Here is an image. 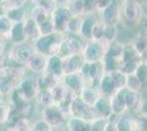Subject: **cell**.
Wrapping results in <instances>:
<instances>
[{
    "instance_id": "obj_51",
    "label": "cell",
    "mask_w": 147,
    "mask_h": 131,
    "mask_svg": "<svg viewBox=\"0 0 147 131\" xmlns=\"http://www.w3.org/2000/svg\"><path fill=\"white\" fill-rule=\"evenodd\" d=\"M6 12H7V5H6V2H5V3H1V5H0V18L5 17V15H6Z\"/></svg>"
},
{
    "instance_id": "obj_57",
    "label": "cell",
    "mask_w": 147,
    "mask_h": 131,
    "mask_svg": "<svg viewBox=\"0 0 147 131\" xmlns=\"http://www.w3.org/2000/svg\"><path fill=\"white\" fill-rule=\"evenodd\" d=\"M3 1H5V2H6V1H7V0H3Z\"/></svg>"
},
{
    "instance_id": "obj_17",
    "label": "cell",
    "mask_w": 147,
    "mask_h": 131,
    "mask_svg": "<svg viewBox=\"0 0 147 131\" xmlns=\"http://www.w3.org/2000/svg\"><path fill=\"white\" fill-rule=\"evenodd\" d=\"M97 88H98L101 96L108 97V98H110L111 96L117 91L110 73H107V72H104L103 74L100 76L98 84H97Z\"/></svg>"
},
{
    "instance_id": "obj_37",
    "label": "cell",
    "mask_w": 147,
    "mask_h": 131,
    "mask_svg": "<svg viewBox=\"0 0 147 131\" xmlns=\"http://www.w3.org/2000/svg\"><path fill=\"white\" fill-rule=\"evenodd\" d=\"M12 25L13 23L7 18L6 15L0 18V37L8 39V36H9V33L11 31Z\"/></svg>"
},
{
    "instance_id": "obj_12",
    "label": "cell",
    "mask_w": 147,
    "mask_h": 131,
    "mask_svg": "<svg viewBox=\"0 0 147 131\" xmlns=\"http://www.w3.org/2000/svg\"><path fill=\"white\" fill-rule=\"evenodd\" d=\"M51 18L56 33L66 34L68 22L71 19V14L69 13L67 8L65 6H57L54 9V11L51 13Z\"/></svg>"
},
{
    "instance_id": "obj_3",
    "label": "cell",
    "mask_w": 147,
    "mask_h": 131,
    "mask_svg": "<svg viewBox=\"0 0 147 131\" xmlns=\"http://www.w3.org/2000/svg\"><path fill=\"white\" fill-rule=\"evenodd\" d=\"M144 18L145 13L141 3L121 1V21H123L126 26H138L143 22Z\"/></svg>"
},
{
    "instance_id": "obj_33",
    "label": "cell",
    "mask_w": 147,
    "mask_h": 131,
    "mask_svg": "<svg viewBox=\"0 0 147 131\" xmlns=\"http://www.w3.org/2000/svg\"><path fill=\"white\" fill-rule=\"evenodd\" d=\"M23 116L21 115V112H18L17 109H14L12 107L10 106V109H9V114H8V117H7V120L6 122H5V127H6L7 131L9 130H12L13 128L17 126L19 121H20V119L22 118Z\"/></svg>"
},
{
    "instance_id": "obj_1",
    "label": "cell",
    "mask_w": 147,
    "mask_h": 131,
    "mask_svg": "<svg viewBox=\"0 0 147 131\" xmlns=\"http://www.w3.org/2000/svg\"><path fill=\"white\" fill-rule=\"evenodd\" d=\"M24 75V67H11L0 65V94L3 97H7L18 86V83Z\"/></svg>"
},
{
    "instance_id": "obj_53",
    "label": "cell",
    "mask_w": 147,
    "mask_h": 131,
    "mask_svg": "<svg viewBox=\"0 0 147 131\" xmlns=\"http://www.w3.org/2000/svg\"><path fill=\"white\" fill-rule=\"evenodd\" d=\"M121 1H126V2H137V3H141L144 0H121Z\"/></svg>"
},
{
    "instance_id": "obj_54",
    "label": "cell",
    "mask_w": 147,
    "mask_h": 131,
    "mask_svg": "<svg viewBox=\"0 0 147 131\" xmlns=\"http://www.w3.org/2000/svg\"><path fill=\"white\" fill-rule=\"evenodd\" d=\"M28 1H31V2L33 3V5H37V3H38V2L41 1V0H28Z\"/></svg>"
},
{
    "instance_id": "obj_48",
    "label": "cell",
    "mask_w": 147,
    "mask_h": 131,
    "mask_svg": "<svg viewBox=\"0 0 147 131\" xmlns=\"http://www.w3.org/2000/svg\"><path fill=\"white\" fill-rule=\"evenodd\" d=\"M28 0H7L6 5L8 8H19V7H24L25 2Z\"/></svg>"
},
{
    "instance_id": "obj_32",
    "label": "cell",
    "mask_w": 147,
    "mask_h": 131,
    "mask_svg": "<svg viewBox=\"0 0 147 131\" xmlns=\"http://www.w3.org/2000/svg\"><path fill=\"white\" fill-rule=\"evenodd\" d=\"M119 36V29L117 25H104L103 29V36L102 41L105 44H110L117 39Z\"/></svg>"
},
{
    "instance_id": "obj_45",
    "label": "cell",
    "mask_w": 147,
    "mask_h": 131,
    "mask_svg": "<svg viewBox=\"0 0 147 131\" xmlns=\"http://www.w3.org/2000/svg\"><path fill=\"white\" fill-rule=\"evenodd\" d=\"M37 6H40L43 10H45L46 12H49L51 14L54 11V9L57 7V5H56V2L54 0H41L37 3Z\"/></svg>"
},
{
    "instance_id": "obj_56",
    "label": "cell",
    "mask_w": 147,
    "mask_h": 131,
    "mask_svg": "<svg viewBox=\"0 0 147 131\" xmlns=\"http://www.w3.org/2000/svg\"><path fill=\"white\" fill-rule=\"evenodd\" d=\"M29 131H34V130H33V129H32V128H31V129H30V130H29Z\"/></svg>"
},
{
    "instance_id": "obj_10",
    "label": "cell",
    "mask_w": 147,
    "mask_h": 131,
    "mask_svg": "<svg viewBox=\"0 0 147 131\" xmlns=\"http://www.w3.org/2000/svg\"><path fill=\"white\" fill-rule=\"evenodd\" d=\"M99 21L103 25H117L121 22V1L113 0L108 8L99 13Z\"/></svg>"
},
{
    "instance_id": "obj_29",
    "label": "cell",
    "mask_w": 147,
    "mask_h": 131,
    "mask_svg": "<svg viewBox=\"0 0 147 131\" xmlns=\"http://www.w3.org/2000/svg\"><path fill=\"white\" fill-rule=\"evenodd\" d=\"M30 18L34 20V22L38 25H41L43 22H45L47 19L51 18V14L49 12H46L45 10H43L42 8L40 6H37V5H34V6L32 7V9H31L30 11V15H29Z\"/></svg>"
},
{
    "instance_id": "obj_26",
    "label": "cell",
    "mask_w": 147,
    "mask_h": 131,
    "mask_svg": "<svg viewBox=\"0 0 147 131\" xmlns=\"http://www.w3.org/2000/svg\"><path fill=\"white\" fill-rule=\"evenodd\" d=\"M64 126H65L66 131H88L89 122L82 119L69 116Z\"/></svg>"
},
{
    "instance_id": "obj_19",
    "label": "cell",
    "mask_w": 147,
    "mask_h": 131,
    "mask_svg": "<svg viewBox=\"0 0 147 131\" xmlns=\"http://www.w3.org/2000/svg\"><path fill=\"white\" fill-rule=\"evenodd\" d=\"M85 63L81 55H69L63 59V71L64 74H70L75 72H79L82 63Z\"/></svg>"
},
{
    "instance_id": "obj_39",
    "label": "cell",
    "mask_w": 147,
    "mask_h": 131,
    "mask_svg": "<svg viewBox=\"0 0 147 131\" xmlns=\"http://www.w3.org/2000/svg\"><path fill=\"white\" fill-rule=\"evenodd\" d=\"M38 31H40V36H46V35H51V34L55 33L52 18H49L41 25H38Z\"/></svg>"
},
{
    "instance_id": "obj_4",
    "label": "cell",
    "mask_w": 147,
    "mask_h": 131,
    "mask_svg": "<svg viewBox=\"0 0 147 131\" xmlns=\"http://www.w3.org/2000/svg\"><path fill=\"white\" fill-rule=\"evenodd\" d=\"M41 116H42V119L45 120L52 128H55V127L65 125L66 120L69 117V112L64 107L53 104L51 106L42 108Z\"/></svg>"
},
{
    "instance_id": "obj_47",
    "label": "cell",
    "mask_w": 147,
    "mask_h": 131,
    "mask_svg": "<svg viewBox=\"0 0 147 131\" xmlns=\"http://www.w3.org/2000/svg\"><path fill=\"white\" fill-rule=\"evenodd\" d=\"M96 1H97V0H82L85 14H86V13L96 12V11H94V8H96Z\"/></svg>"
},
{
    "instance_id": "obj_27",
    "label": "cell",
    "mask_w": 147,
    "mask_h": 131,
    "mask_svg": "<svg viewBox=\"0 0 147 131\" xmlns=\"http://www.w3.org/2000/svg\"><path fill=\"white\" fill-rule=\"evenodd\" d=\"M129 44L132 45L133 49H134L141 57L143 56V55H145L147 50L146 32H140Z\"/></svg>"
},
{
    "instance_id": "obj_46",
    "label": "cell",
    "mask_w": 147,
    "mask_h": 131,
    "mask_svg": "<svg viewBox=\"0 0 147 131\" xmlns=\"http://www.w3.org/2000/svg\"><path fill=\"white\" fill-rule=\"evenodd\" d=\"M112 1L113 0H97L96 1V8H94L96 13L102 12L105 8H108V7L110 6Z\"/></svg>"
},
{
    "instance_id": "obj_25",
    "label": "cell",
    "mask_w": 147,
    "mask_h": 131,
    "mask_svg": "<svg viewBox=\"0 0 147 131\" xmlns=\"http://www.w3.org/2000/svg\"><path fill=\"white\" fill-rule=\"evenodd\" d=\"M8 39L12 43V45H20V44L26 43L24 30H23V22L14 23L11 27V31L9 33Z\"/></svg>"
},
{
    "instance_id": "obj_2",
    "label": "cell",
    "mask_w": 147,
    "mask_h": 131,
    "mask_svg": "<svg viewBox=\"0 0 147 131\" xmlns=\"http://www.w3.org/2000/svg\"><path fill=\"white\" fill-rule=\"evenodd\" d=\"M64 37H65V34L55 32L51 35L40 36L35 42L31 44H32L34 51H36V53H40L46 57L56 56L59 53Z\"/></svg>"
},
{
    "instance_id": "obj_13",
    "label": "cell",
    "mask_w": 147,
    "mask_h": 131,
    "mask_svg": "<svg viewBox=\"0 0 147 131\" xmlns=\"http://www.w3.org/2000/svg\"><path fill=\"white\" fill-rule=\"evenodd\" d=\"M59 81L69 92H71L77 96L80 93V91L84 88V86L86 85L85 79L82 78V75L80 74L79 72H75V73H70V74H64V76Z\"/></svg>"
},
{
    "instance_id": "obj_44",
    "label": "cell",
    "mask_w": 147,
    "mask_h": 131,
    "mask_svg": "<svg viewBox=\"0 0 147 131\" xmlns=\"http://www.w3.org/2000/svg\"><path fill=\"white\" fill-rule=\"evenodd\" d=\"M32 129L34 131H51L52 127L42 118L37 119L34 122H32Z\"/></svg>"
},
{
    "instance_id": "obj_28",
    "label": "cell",
    "mask_w": 147,
    "mask_h": 131,
    "mask_svg": "<svg viewBox=\"0 0 147 131\" xmlns=\"http://www.w3.org/2000/svg\"><path fill=\"white\" fill-rule=\"evenodd\" d=\"M6 17L8 19L14 23L23 22L25 18L28 17V13L24 7H19V8H8L6 12Z\"/></svg>"
},
{
    "instance_id": "obj_14",
    "label": "cell",
    "mask_w": 147,
    "mask_h": 131,
    "mask_svg": "<svg viewBox=\"0 0 147 131\" xmlns=\"http://www.w3.org/2000/svg\"><path fill=\"white\" fill-rule=\"evenodd\" d=\"M46 65H47V57L40 53L33 51V54L25 63L24 68L28 69L31 73L40 75L46 71Z\"/></svg>"
},
{
    "instance_id": "obj_20",
    "label": "cell",
    "mask_w": 147,
    "mask_h": 131,
    "mask_svg": "<svg viewBox=\"0 0 147 131\" xmlns=\"http://www.w3.org/2000/svg\"><path fill=\"white\" fill-rule=\"evenodd\" d=\"M46 73L54 76L57 80H61L64 76V71H63V59L61 57L51 56L47 57V65H46Z\"/></svg>"
},
{
    "instance_id": "obj_36",
    "label": "cell",
    "mask_w": 147,
    "mask_h": 131,
    "mask_svg": "<svg viewBox=\"0 0 147 131\" xmlns=\"http://www.w3.org/2000/svg\"><path fill=\"white\" fill-rule=\"evenodd\" d=\"M125 88L129 91H133V92H141L143 91V84L141 81L137 79V76L133 73V74H127V79H126V85Z\"/></svg>"
},
{
    "instance_id": "obj_18",
    "label": "cell",
    "mask_w": 147,
    "mask_h": 131,
    "mask_svg": "<svg viewBox=\"0 0 147 131\" xmlns=\"http://www.w3.org/2000/svg\"><path fill=\"white\" fill-rule=\"evenodd\" d=\"M63 43L67 48L68 53L70 55H81L82 49L85 47L86 42L80 37L79 35H73V34H65V37Z\"/></svg>"
},
{
    "instance_id": "obj_34",
    "label": "cell",
    "mask_w": 147,
    "mask_h": 131,
    "mask_svg": "<svg viewBox=\"0 0 147 131\" xmlns=\"http://www.w3.org/2000/svg\"><path fill=\"white\" fill-rule=\"evenodd\" d=\"M65 7L67 8V10L71 14V17H81L85 14L82 0H68V2Z\"/></svg>"
},
{
    "instance_id": "obj_8",
    "label": "cell",
    "mask_w": 147,
    "mask_h": 131,
    "mask_svg": "<svg viewBox=\"0 0 147 131\" xmlns=\"http://www.w3.org/2000/svg\"><path fill=\"white\" fill-rule=\"evenodd\" d=\"M8 104L10 106L17 109L18 112H21V115L24 118L31 119V114H32V108H33V103L31 100H28L22 94L18 91V88L16 87L11 93L8 96Z\"/></svg>"
},
{
    "instance_id": "obj_55",
    "label": "cell",
    "mask_w": 147,
    "mask_h": 131,
    "mask_svg": "<svg viewBox=\"0 0 147 131\" xmlns=\"http://www.w3.org/2000/svg\"><path fill=\"white\" fill-rule=\"evenodd\" d=\"M5 100V97H3V96L0 94V100Z\"/></svg>"
},
{
    "instance_id": "obj_50",
    "label": "cell",
    "mask_w": 147,
    "mask_h": 131,
    "mask_svg": "<svg viewBox=\"0 0 147 131\" xmlns=\"http://www.w3.org/2000/svg\"><path fill=\"white\" fill-rule=\"evenodd\" d=\"M104 131H117V127H115V122L114 121H110V120H107V125H105Z\"/></svg>"
},
{
    "instance_id": "obj_30",
    "label": "cell",
    "mask_w": 147,
    "mask_h": 131,
    "mask_svg": "<svg viewBox=\"0 0 147 131\" xmlns=\"http://www.w3.org/2000/svg\"><path fill=\"white\" fill-rule=\"evenodd\" d=\"M34 100H36V104L42 108H45V107L51 106L54 104L52 94H51V90H38Z\"/></svg>"
},
{
    "instance_id": "obj_42",
    "label": "cell",
    "mask_w": 147,
    "mask_h": 131,
    "mask_svg": "<svg viewBox=\"0 0 147 131\" xmlns=\"http://www.w3.org/2000/svg\"><path fill=\"white\" fill-rule=\"evenodd\" d=\"M103 29L104 25L98 20V22L94 24L93 29L91 32V41H102V36H103Z\"/></svg>"
},
{
    "instance_id": "obj_58",
    "label": "cell",
    "mask_w": 147,
    "mask_h": 131,
    "mask_svg": "<svg viewBox=\"0 0 147 131\" xmlns=\"http://www.w3.org/2000/svg\"><path fill=\"white\" fill-rule=\"evenodd\" d=\"M11 131H17V130H11Z\"/></svg>"
},
{
    "instance_id": "obj_16",
    "label": "cell",
    "mask_w": 147,
    "mask_h": 131,
    "mask_svg": "<svg viewBox=\"0 0 147 131\" xmlns=\"http://www.w3.org/2000/svg\"><path fill=\"white\" fill-rule=\"evenodd\" d=\"M123 98H124V104H125V108H126V114L127 112L136 114L142 100H144L143 94L141 92H133V91H129L126 88L124 90Z\"/></svg>"
},
{
    "instance_id": "obj_15",
    "label": "cell",
    "mask_w": 147,
    "mask_h": 131,
    "mask_svg": "<svg viewBox=\"0 0 147 131\" xmlns=\"http://www.w3.org/2000/svg\"><path fill=\"white\" fill-rule=\"evenodd\" d=\"M98 14L96 12L93 13H86L81 17V22H80L79 35L85 42L91 41V32L94 24L98 22Z\"/></svg>"
},
{
    "instance_id": "obj_7",
    "label": "cell",
    "mask_w": 147,
    "mask_h": 131,
    "mask_svg": "<svg viewBox=\"0 0 147 131\" xmlns=\"http://www.w3.org/2000/svg\"><path fill=\"white\" fill-rule=\"evenodd\" d=\"M68 112H69V116L75 117V118L82 119V120L88 121V122H90L93 119L98 118L96 116L94 112H93L92 106L84 103L78 96H76L70 102V104L68 106Z\"/></svg>"
},
{
    "instance_id": "obj_11",
    "label": "cell",
    "mask_w": 147,
    "mask_h": 131,
    "mask_svg": "<svg viewBox=\"0 0 147 131\" xmlns=\"http://www.w3.org/2000/svg\"><path fill=\"white\" fill-rule=\"evenodd\" d=\"M17 88L26 100L33 102L35 96H36L37 92H38V90H40L38 84H37L36 75L25 74L18 83Z\"/></svg>"
},
{
    "instance_id": "obj_5",
    "label": "cell",
    "mask_w": 147,
    "mask_h": 131,
    "mask_svg": "<svg viewBox=\"0 0 147 131\" xmlns=\"http://www.w3.org/2000/svg\"><path fill=\"white\" fill-rule=\"evenodd\" d=\"M108 44L100 41H89L86 42L82 49L81 56L85 63H100L105 55Z\"/></svg>"
},
{
    "instance_id": "obj_38",
    "label": "cell",
    "mask_w": 147,
    "mask_h": 131,
    "mask_svg": "<svg viewBox=\"0 0 147 131\" xmlns=\"http://www.w3.org/2000/svg\"><path fill=\"white\" fill-rule=\"evenodd\" d=\"M81 17H71V19L69 20V22H68L66 34H73V35H78L79 34Z\"/></svg>"
},
{
    "instance_id": "obj_6",
    "label": "cell",
    "mask_w": 147,
    "mask_h": 131,
    "mask_svg": "<svg viewBox=\"0 0 147 131\" xmlns=\"http://www.w3.org/2000/svg\"><path fill=\"white\" fill-rule=\"evenodd\" d=\"M145 63L143 61L142 57L133 49L131 44H124V50H123L122 57V66L121 71H123L125 74H133L136 69L141 63Z\"/></svg>"
},
{
    "instance_id": "obj_31",
    "label": "cell",
    "mask_w": 147,
    "mask_h": 131,
    "mask_svg": "<svg viewBox=\"0 0 147 131\" xmlns=\"http://www.w3.org/2000/svg\"><path fill=\"white\" fill-rule=\"evenodd\" d=\"M36 79H37V84H38V88L40 90H51L57 82L59 81V80L55 79L54 76H52V75L46 73V72L37 75Z\"/></svg>"
},
{
    "instance_id": "obj_49",
    "label": "cell",
    "mask_w": 147,
    "mask_h": 131,
    "mask_svg": "<svg viewBox=\"0 0 147 131\" xmlns=\"http://www.w3.org/2000/svg\"><path fill=\"white\" fill-rule=\"evenodd\" d=\"M5 51H6V39L0 37V65L5 57Z\"/></svg>"
},
{
    "instance_id": "obj_43",
    "label": "cell",
    "mask_w": 147,
    "mask_h": 131,
    "mask_svg": "<svg viewBox=\"0 0 147 131\" xmlns=\"http://www.w3.org/2000/svg\"><path fill=\"white\" fill-rule=\"evenodd\" d=\"M10 109V105L8 104V102L5 100H0V126H3L8 117Z\"/></svg>"
},
{
    "instance_id": "obj_21",
    "label": "cell",
    "mask_w": 147,
    "mask_h": 131,
    "mask_svg": "<svg viewBox=\"0 0 147 131\" xmlns=\"http://www.w3.org/2000/svg\"><path fill=\"white\" fill-rule=\"evenodd\" d=\"M92 108H93V112L98 118L108 119L112 115L110 100L108 97L100 96L98 100H96V103L92 105Z\"/></svg>"
},
{
    "instance_id": "obj_35",
    "label": "cell",
    "mask_w": 147,
    "mask_h": 131,
    "mask_svg": "<svg viewBox=\"0 0 147 131\" xmlns=\"http://www.w3.org/2000/svg\"><path fill=\"white\" fill-rule=\"evenodd\" d=\"M110 75L111 78H112V80H113V82H114V84H115V86H117V91L125 88L127 74H125L121 70H115V71L110 72Z\"/></svg>"
},
{
    "instance_id": "obj_41",
    "label": "cell",
    "mask_w": 147,
    "mask_h": 131,
    "mask_svg": "<svg viewBox=\"0 0 147 131\" xmlns=\"http://www.w3.org/2000/svg\"><path fill=\"white\" fill-rule=\"evenodd\" d=\"M105 125H107V119L96 118L89 122L88 131H104Z\"/></svg>"
},
{
    "instance_id": "obj_52",
    "label": "cell",
    "mask_w": 147,
    "mask_h": 131,
    "mask_svg": "<svg viewBox=\"0 0 147 131\" xmlns=\"http://www.w3.org/2000/svg\"><path fill=\"white\" fill-rule=\"evenodd\" d=\"M51 131H66V129H65V126H59V127L52 128V130Z\"/></svg>"
},
{
    "instance_id": "obj_24",
    "label": "cell",
    "mask_w": 147,
    "mask_h": 131,
    "mask_svg": "<svg viewBox=\"0 0 147 131\" xmlns=\"http://www.w3.org/2000/svg\"><path fill=\"white\" fill-rule=\"evenodd\" d=\"M100 96L101 95L99 93L97 86H92V85H85L84 88L80 91V93L78 94V97L80 100L90 106H92L96 103V100H98Z\"/></svg>"
},
{
    "instance_id": "obj_9",
    "label": "cell",
    "mask_w": 147,
    "mask_h": 131,
    "mask_svg": "<svg viewBox=\"0 0 147 131\" xmlns=\"http://www.w3.org/2000/svg\"><path fill=\"white\" fill-rule=\"evenodd\" d=\"M79 73L85 79L86 85L97 86L100 76L103 74V67L100 63H84L79 70Z\"/></svg>"
},
{
    "instance_id": "obj_23",
    "label": "cell",
    "mask_w": 147,
    "mask_h": 131,
    "mask_svg": "<svg viewBox=\"0 0 147 131\" xmlns=\"http://www.w3.org/2000/svg\"><path fill=\"white\" fill-rule=\"evenodd\" d=\"M23 30H24V34L26 41L29 43H33L35 42L37 38L40 37V31H38V26L34 22V20L30 18L29 15L25 18L23 21Z\"/></svg>"
},
{
    "instance_id": "obj_22",
    "label": "cell",
    "mask_w": 147,
    "mask_h": 131,
    "mask_svg": "<svg viewBox=\"0 0 147 131\" xmlns=\"http://www.w3.org/2000/svg\"><path fill=\"white\" fill-rule=\"evenodd\" d=\"M124 90H125V88L120 90V91H117V92L109 98V100H110V106H111L112 114L117 115L119 117L126 114V108H125L124 98H123Z\"/></svg>"
},
{
    "instance_id": "obj_40",
    "label": "cell",
    "mask_w": 147,
    "mask_h": 131,
    "mask_svg": "<svg viewBox=\"0 0 147 131\" xmlns=\"http://www.w3.org/2000/svg\"><path fill=\"white\" fill-rule=\"evenodd\" d=\"M134 74L137 76V79L141 81L143 86L146 87V81H147V65L146 63H143L138 66V68L136 69Z\"/></svg>"
}]
</instances>
